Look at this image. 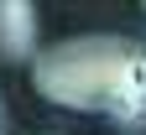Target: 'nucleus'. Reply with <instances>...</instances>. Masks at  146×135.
<instances>
[{"label":"nucleus","instance_id":"1","mask_svg":"<svg viewBox=\"0 0 146 135\" xmlns=\"http://www.w3.org/2000/svg\"><path fill=\"white\" fill-rule=\"evenodd\" d=\"M31 88L58 109L110 114L141 125L146 120V42L120 31H84L42 47L31 63Z\"/></svg>","mask_w":146,"mask_h":135},{"label":"nucleus","instance_id":"2","mask_svg":"<svg viewBox=\"0 0 146 135\" xmlns=\"http://www.w3.org/2000/svg\"><path fill=\"white\" fill-rule=\"evenodd\" d=\"M36 5L31 0H0V57L5 63H36Z\"/></svg>","mask_w":146,"mask_h":135},{"label":"nucleus","instance_id":"3","mask_svg":"<svg viewBox=\"0 0 146 135\" xmlns=\"http://www.w3.org/2000/svg\"><path fill=\"white\" fill-rule=\"evenodd\" d=\"M11 130V109H5V99H0V135Z\"/></svg>","mask_w":146,"mask_h":135},{"label":"nucleus","instance_id":"4","mask_svg":"<svg viewBox=\"0 0 146 135\" xmlns=\"http://www.w3.org/2000/svg\"><path fill=\"white\" fill-rule=\"evenodd\" d=\"M141 11H146V5H141Z\"/></svg>","mask_w":146,"mask_h":135}]
</instances>
